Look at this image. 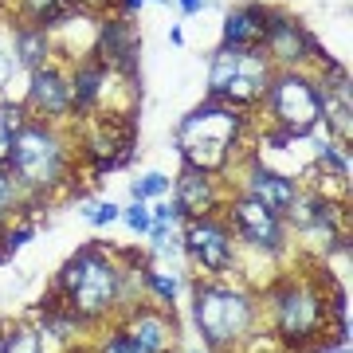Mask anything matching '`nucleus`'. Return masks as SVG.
<instances>
[{
  "mask_svg": "<svg viewBox=\"0 0 353 353\" xmlns=\"http://www.w3.org/2000/svg\"><path fill=\"white\" fill-rule=\"evenodd\" d=\"M59 287H63V294H67L71 314L99 318L118 303V294H122V275H118V267H114L102 252L83 248V252H75L67 259L63 275H59Z\"/></svg>",
  "mask_w": 353,
  "mask_h": 353,
  "instance_id": "obj_2",
  "label": "nucleus"
},
{
  "mask_svg": "<svg viewBox=\"0 0 353 353\" xmlns=\"http://www.w3.org/2000/svg\"><path fill=\"white\" fill-rule=\"evenodd\" d=\"M16 201H20V192H16V176H12V169H0V216L12 212Z\"/></svg>",
  "mask_w": 353,
  "mask_h": 353,
  "instance_id": "obj_24",
  "label": "nucleus"
},
{
  "mask_svg": "<svg viewBox=\"0 0 353 353\" xmlns=\"http://www.w3.org/2000/svg\"><path fill=\"white\" fill-rule=\"evenodd\" d=\"M24 8H28V16L36 20V28H43V24H59L67 16V0H24Z\"/></svg>",
  "mask_w": 353,
  "mask_h": 353,
  "instance_id": "obj_21",
  "label": "nucleus"
},
{
  "mask_svg": "<svg viewBox=\"0 0 353 353\" xmlns=\"http://www.w3.org/2000/svg\"><path fill=\"white\" fill-rule=\"evenodd\" d=\"M185 252H189L204 271L224 275L228 267H232V232H228L220 220H212V216H201V220H192L189 232H185Z\"/></svg>",
  "mask_w": 353,
  "mask_h": 353,
  "instance_id": "obj_8",
  "label": "nucleus"
},
{
  "mask_svg": "<svg viewBox=\"0 0 353 353\" xmlns=\"http://www.w3.org/2000/svg\"><path fill=\"white\" fill-rule=\"evenodd\" d=\"M271 79V63L255 48H220L208 71V99L228 106H252L267 99Z\"/></svg>",
  "mask_w": 353,
  "mask_h": 353,
  "instance_id": "obj_3",
  "label": "nucleus"
},
{
  "mask_svg": "<svg viewBox=\"0 0 353 353\" xmlns=\"http://www.w3.org/2000/svg\"><path fill=\"white\" fill-rule=\"evenodd\" d=\"M118 216H122V212H118V208H114V204H94V208H87V220H90V224H114V220H118Z\"/></svg>",
  "mask_w": 353,
  "mask_h": 353,
  "instance_id": "obj_28",
  "label": "nucleus"
},
{
  "mask_svg": "<svg viewBox=\"0 0 353 353\" xmlns=\"http://www.w3.org/2000/svg\"><path fill=\"white\" fill-rule=\"evenodd\" d=\"M192 318H196V326H201L208 345H228V341L248 334L252 303L240 290L208 283V287H196V294H192Z\"/></svg>",
  "mask_w": 353,
  "mask_h": 353,
  "instance_id": "obj_4",
  "label": "nucleus"
},
{
  "mask_svg": "<svg viewBox=\"0 0 353 353\" xmlns=\"http://www.w3.org/2000/svg\"><path fill=\"white\" fill-rule=\"evenodd\" d=\"M0 353H43V341H39L36 330L20 326V330H12V334L4 338V350Z\"/></svg>",
  "mask_w": 353,
  "mask_h": 353,
  "instance_id": "obj_22",
  "label": "nucleus"
},
{
  "mask_svg": "<svg viewBox=\"0 0 353 353\" xmlns=\"http://www.w3.org/2000/svg\"><path fill=\"white\" fill-rule=\"evenodd\" d=\"M240 106H228V102H201L196 110H189L176 126V145H181V157L185 165L201 169V173H220L228 169V157L236 150V138H240Z\"/></svg>",
  "mask_w": 353,
  "mask_h": 353,
  "instance_id": "obj_1",
  "label": "nucleus"
},
{
  "mask_svg": "<svg viewBox=\"0 0 353 353\" xmlns=\"http://www.w3.org/2000/svg\"><path fill=\"white\" fill-rule=\"evenodd\" d=\"M181 8H185V12H201L204 0H181Z\"/></svg>",
  "mask_w": 353,
  "mask_h": 353,
  "instance_id": "obj_32",
  "label": "nucleus"
},
{
  "mask_svg": "<svg viewBox=\"0 0 353 353\" xmlns=\"http://www.w3.org/2000/svg\"><path fill=\"white\" fill-rule=\"evenodd\" d=\"M24 126V118L16 106H0V169H8V157H12V141Z\"/></svg>",
  "mask_w": 353,
  "mask_h": 353,
  "instance_id": "obj_20",
  "label": "nucleus"
},
{
  "mask_svg": "<svg viewBox=\"0 0 353 353\" xmlns=\"http://www.w3.org/2000/svg\"><path fill=\"white\" fill-rule=\"evenodd\" d=\"M130 192H134V201H150V196H161V192H169V176L145 173L141 181H134V185H130Z\"/></svg>",
  "mask_w": 353,
  "mask_h": 353,
  "instance_id": "obj_23",
  "label": "nucleus"
},
{
  "mask_svg": "<svg viewBox=\"0 0 353 353\" xmlns=\"http://www.w3.org/2000/svg\"><path fill=\"white\" fill-rule=\"evenodd\" d=\"M248 196L259 201L263 208H271L275 216H283V212L294 208L299 189H294V181H290V176H279V173H271L267 165L255 161L252 165V176H248Z\"/></svg>",
  "mask_w": 353,
  "mask_h": 353,
  "instance_id": "obj_11",
  "label": "nucleus"
},
{
  "mask_svg": "<svg viewBox=\"0 0 353 353\" xmlns=\"http://www.w3.org/2000/svg\"><path fill=\"white\" fill-rule=\"evenodd\" d=\"M275 318H279V334L294 345H306L314 338V330L322 326V303L314 290L306 287H283L275 294Z\"/></svg>",
  "mask_w": 353,
  "mask_h": 353,
  "instance_id": "obj_7",
  "label": "nucleus"
},
{
  "mask_svg": "<svg viewBox=\"0 0 353 353\" xmlns=\"http://www.w3.org/2000/svg\"><path fill=\"white\" fill-rule=\"evenodd\" d=\"M102 79H106V71H102L99 63H94V67H83V71L75 75V87H71V102H75V106H90V102L99 99Z\"/></svg>",
  "mask_w": 353,
  "mask_h": 353,
  "instance_id": "obj_19",
  "label": "nucleus"
},
{
  "mask_svg": "<svg viewBox=\"0 0 353 353\" xmlns=\"http://www.w3.org/2000/svg\"><path fill=\"white\" fill-rule=\"evenodd\" d=\"M126 334L134 338V345H138L141 353H165L169 341H173V330H169V322H165L161 314H138L130 322Z\"/></svg>",
  "mask_w": 353,
  "mask_h": 353,
  "instance_id": "obj_16",
  "label": "nucleus"
},
{
  "mask_svg": "<svg viewBox=\"0 0 353 353\" xmlns=\"http://www.w3.org/2000/svg\"><path fill=\"white\" fill-rule=\"evenodd\" d=\"M102 353H141V350L134 345V338H130L126 330H122V334H114V338H106Z\"/></svg>",
  "mask_w": 353,
  "mask_h": 353,
  "instance_id": "obj_27",
  "label": "nucleus"
},
{
  "mask_svg": "<svg viewBox=\"0 0 353 353\" xmlns=\"http://www.w3.org/2000/svg\"><path fill=\"white\" fill-rule=\"evenodd\" d=\"M322 94V118H326V126L338 134L341 141H350V79H345V71L338 67V83H334V90H318Z\"/></svg>",
  "mask_w": 353,
  "mask_h": 353,
  "instance_id": "obj_15",
  "label": "nucleus"
},
{
  "mask_svg": "<svg viewBox=\"0 0 353 353\" xmlns=\"http://www.w3.org/2000/svg\"><path fill=\"white\" fill-rule=\"evenodd\" d=\"M176 208H181V216H192V220L212 216V208H216L212 176L201 173V169H192V165H185V173L176 176Z\"/></svg>",
  "mask_w": 353,
  "mask_h": 353,
  "instance_id": "obj_12",
  "label": "nucleus"
},
{
  "mask_svg": "<svg viewBox=\"0 0 353 353\" xmlns=\"http://www.w3.org/2000/svg\"><path fill=\"white\" fill-rule=\"evenodd\" d=\"M145 279H150V287L161 294L165 303H173V299H176V279L173 275H161V271H153V267H150V271H145Z\"/></svg>",
  "mask_w": 353,
  "mask_h": 353,
  "instance_id": "obj_26",
  "label": "nucleus"
},
{
  "mask_svg": "<svg viewBox=\"0 0 353 353\" xmlns=\"http://www.w3.org/2000/svg\"><path fill=\"white\" fill-rule=\"evenodd\" d=\"M263 43H267V51L275 55L279 63H299L306 51H318V43L306 36L303 28L294 24V20H287V16H279V12L267 16Z\"/></svg>",
  "mask_w": 353,
  "mask_h": 353,
  "instance_id": "obj_10",
  "label": "nucleus"
},
{
  "mask_svg": "<svg viewBox=\"0 0 353 353\" xmlns=\"http://www.w3.org/2000/svg\"><path fill=\"white\" fill-rule=\"evenodd\" d=\"M16 63H20V59H16V51H4V48H0V90L12 83V67H16Z\"/></svg>",
  "mask_w": 353,
  "mask_h": 353,
  "instance_id": "obj_30",
  "label": "nucleus"
},
{
  "mask_svg": "<svg viewBox=\"0 0 353 353\" xmlns=\"http://www.w3.org/2000/svg\"><path fill=\"white\" fill-rule=\"evenodd\" d=\"M134 51H138V43L130 36V24H122V20L106 24V32H102V59H106V63L130 71V67H134Z\"/></svg>",
  "mask_w": 353,
  "mask_h": 353,
  "instance_id": "obj_17",
  "label": "nucleus"
},
{
  "mask_svg": "<svg viewBox=\"0 0 353 353\" xmlns=\"http://www.w3.org/2000/svg\"><path fill=\"white\" fill-rule=\"evenodd\" d=\"M16 59H20L24 67H32V71L43 67V59H48L43 28H20V32H16Z\"/></svg>",
  "mask_w": 353,
  "mask_h": 353,
  "instance_id": "obj_18",
  "label": "nucleus"
},
{
  "mask_svg": "<svg viewBox=\"0 0 353 353\" xmlns=\"http://www.w3.org/2000/svg\"><path fill=\"white\" fill-rule=\"evenodd\" d=\"M87 4H90V0H87Z\"/></svg>",
  "mask_w": 353,
  "mask_h": 353,
  "instance_id": "obj_35",
  "label": "nucleus"
},
{
  "mask_svg": "<svg viewBox=\"0 0 353 353\" xmlns=\"http://www.w3.org/2000/svg\"><path fill=\"white\" fill-rule=\"evenodd\" d=\"M322 353H350V350H345V341H338L334 350H322Z\"/></svg>",
  "mask_w": 353,
  "mask_h": 353,
  "instance_id": "obj_34",
  "label": "nucleus"
},
{
  "mask_svg": "<svg viewBox=\"0 0 353 353\" xmlns=\"http://www.w3.org/2000/svg\"><path fill=\"white\" fill-rule=\"evenodd\" d=\"M8 169H12V176L20 185H28V189H48L63 173V145H59V138L51 130L28 126L24 122L20 134H16V141H12Z\"/></svg>",
  "mask_w": 353,
  "mask_h": 353,
  "instance_id": "obj_6",
  "label": "nucleus"
},
{
  "mask_svg": "<svg viewBox=\"0 0 353 353\" xmlns=\"http://www.w3.org/2000/svg\"><path fill=\"white\" fill-rule=\"evenodd\" d=\"M122 8H126V12H138V8H141V0H122Z\"/></svg>",
  "mask_w": 353,
  "mask_h": 353,
  "instance_id": "obj_33",
  "label": "nucleus"
},
{
  "mask_svg": "<svg viewBox=\"0 0 353 353\" xmlns=\"http://www.w3.org/2000/svg\"><path fill=\"white\" fill-rule=\"evenodd\" d=\"M122 220H126L134 232H150L153 228V216H150V208H145V201H134L126 212H122Z\"/></svg>",
  "mask_w": 353,
  "mask_h": 353,
  "instance_id": "obj_25",
  "label": "nucleus"
},
{
  "mask_svg": "<svg viewBox=\"0 0 353 353\" xmlns=\"http://www.w3.org/2000/svg\"><path fill=\"white\" fill-rule=\"evenodd\" d=\"M267 106L275 114L279 130L299 134V138L314 134L318 122H322V94H318V87L306 75H299V71H283V75L271 79V87H267Z\"/></svg>",
  "mask_w": 353,
  "mask_h": 353,
  "instance_id": "obj_5",
  "label": "nucleus"
},
{
  "mask_svg": "<svg viewBox=\"0 0 353 353\" xmlns=\"http://www.w3.org/2000/svg\"><path fill=\"white\" fill-rule=\"evenodd\" d=\"M232 224H236V232L243 240L263 248V252H279L283 248V220L271 208H263L259 201H252V196H240L232 204Z\"/></svg>",
  "mask_w": 353,
  "mask_h": 353,
  "instance_id": "obj_9",
  "label": "nucleus"
},
{
  "mask_svg": "<svg viewBox=\"0 0 353 353\" xmlns=\"http://www.w3.org/2000/svg\"><path fill=\"white\" fill-rule=\"evenodd\" d=\"M267 16L259 4L236 8L224 20V48H263V32H267Z\"/></svg>",
  "mask_w": 353,
  "mask_h": 353,
  "instance_id": "obj_13",
  "label": "nucleus"
},
{
  "mask_svg": "<svg viewBox=\"0 0 353 353\" xmlns=\"http://www.w3.org/2000/svg\"><path fill=\"white\" fill-rule=\"evenodd\" d=\"M32 106L51 114V118H59V114L71 106V83L59 79L55 71H43V67H39L36 75H32Z\"/></svg>",
  "mask_w": 353,
  "mask_h": 353,
  "instance_id": "obj_14",
  "label": "nucleus"
},
{
  "mask_svg": "<svg viewBox=\"0 0 353 353\" xmlns=\"http://www.w3.org/2000/svg\"><path fill=\"white\" fill-rule=\"evenodd\" d=\"M28 236H32L28 228H20V232H8V236H4V255H8V252H16V248H24V243H28Z\"/></svg>",
  "mask_w": 353,
  "mask_h": 353,
  "instance_id": "obj_31",
  "label": "nucleus"
},
{
  "mask_svg": "<svg viewBox=\"0 0 353 353\" xmlns=\"http://www.w3.org/2000/svg\"><path fill=\"white\" fill-rule=\"evenodd\" d=\"M150 216H153V224H169V228H173L176 220H181V208H176V201L173 204H157Z\"/></svg>",
  "mask_w": 353,
  "mask_h": 353,
  "instance_id": "obj_29",
  "label": "nucleus"
}]
</instances>
